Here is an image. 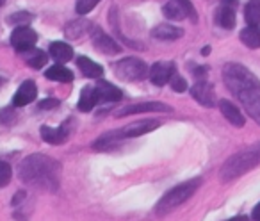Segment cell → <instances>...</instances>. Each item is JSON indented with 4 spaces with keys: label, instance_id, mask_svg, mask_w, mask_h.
<instances>
[{
    "label": "cell",
    "instance_id": "ffe728a7",
    "mask_svg": "<svg viewBox=\"0 0 260 221\" xmlns=\"http://www.w3.org/2000/svg\"><path fill=\"white\" fill-rule=\"evenodd\" d=\"M77 66H79L80 72L86 77H89V79H98V77H102V73H104V68H102L100 65H96V62L91 61V59L84 57V55H80V57L77 59Z\"/></svg>",
    "mask_w": 260,
    "mask_h": 221
},
{
    "label": "cell",
    "instance_id": "d6a6232c",
    "mask_svg": "<svg viewBox=\"0 0 260 221\" xmlns=\"http://www.w3.org/2000/svg\"><path fill=\"white\" fill-rule=\"evenodd\" d=\"M59 105V100H54V98H50V100H43L40 104L41 109H52V107H57Z\"/></svg>",
    "mask_w": 260,
    "mask_h": 221
},
{
    "label": "cell",
    "instance_id": "8fae6325",
    "mask_svg": "<svg viewBox=\"0 0 260 221\" xmlns=\"http://www.w3.org/2000/svg\"><path fill=\"white\" fill-rule=\"evenodd\" d=\"M191 94H192V98H196V100H198L202 105H205V107H214V105H216V94H214V89L209 82H205V80H198V82L191 87Z\"/></svg>",
    "mask_w": 260,
    "mask_h": 221
},
{
    "label": "cell",
    "instance_id": "4fadbf2b",
    "mask_svg": "<svg viewBox=\"0 0 260 221\" xmlns=\"http://www.w3.org/2000/svg\"><path fill=\"white\" fill-rule=\"evenodd\" d=\"M94 93H96L98 104H112V102H118L121 98V91L107 80H100L94 86Z\"/></svg>",
    "mask_w": 260,
    "mask_h": 221
},
{
    "label": "cell",
    "instance_id": "4316f807",
    "mask_svg": "<svg viewBox=\"0 0 260 221\" xmlns=\"http://www.w3.org/2000/svg\"><path fill=\"white\" fill-rule=\"evenodd\" d=\"M47 54H45L43 50H36V48H32V50H29V55H27V65L32 66V68L40 70L45 66V62H47Z\"/></svg>",
    "mask_w": 260,
    "mask_h": 221
},
{
    "label": "cell",
    "instance_id": "8d00e7d4",
    "mask_svg": "<svg viewBox=\"0 0 260 221\" xmlns=\"http://www.w3.org/2000/svg\"><path fill=\"white\" fill-rule=\"evenodd\" d=\"M228 221H248V217H246V216H235V217H232V219H228Z\"/></svg>",
    "mask_w": 260,
    "mask_h": 221
},
{
    "label": "cell",
    "instance_id": "3957f363",
    "mask_svg": "<svg viewBox=\"0 0 260 221\" xmlns=\"http://www.w3.org/2000/svg\"><path fill=\"white\" fill-rule=\"evenodd\" d=\"M258 164H260V143L251 146V148L244 150V152L235 153L234 157H230L223 164V168H221V180L223 182L234 180V178L248 173L249 170H253Z\"/></svg>",
    "mask_w": 260,
    "mask_h": 221
},
{
    "label": "cell",
    "instance_id": "484cf974",
    "mask_svg": "<svg viewBox=\"0 0 260 221\" xmlns=\"http://www.w3.org/2000/svg\"><path fill=\"white\" fill-rule=\"evenodd\" d=\"M244 16L249 25H260V0H249L244 8Z\"/></svg>",
    "mask_w": 260,
    "mask_h": 221
},
{
    "label": "cell",
    "instance_id": "cb8c5ba5",
    "mask_svg": "<svg viewBox=\"0 0 260 221\" xmlns=\"http://www.w3.org/2000/svg\"><path fill=\"white\" fill-rule=\"evenodd\" d=\"M96 104H98V100H96V93H94V87H84L79 98V111L89 113Z\"/></svg>",
    "mask_w": 260,
    "mask_h": 221
},
{
    "label": "cell",
    "instance_id": "9a60e30c",
    "mask_svg": "<svg viewBox=\"0 0 260 221\" xmlns=\"http://www.w3.org/2000/svg\"><path fill=\"white\" fill-rule=\"evenodd\" d=\"M184 30L180 27H175V25H170V23H160L157 25L155 29L152 30V36L155 40H162V41H173V40H178L182 38Z\"/></svg>",
    "mask_w": 260,
    "mask_h": 221
},
{
    "label": "cell",
    "instance_id": "e0dca14e",
    "mask_svg": "<svg viewBox=\"0 0 260 221\" xmlns=\"http://www.w3.org/2000/svg\"><path fill=\"white\" fill-rule=\"evenodd\" d=\"M121 139L123 138H121V134H119V131L107 132V134H104L102 138H98L96 141L93 143V150H96V152H107V150L114 148Z\"/></svg>",
    "mask_w": 260,
    "mask_h": 221
},
{
    "label": "cell",
    "instance_id": "f1b7e54d",
    "mask_svg": "<svg viewBox=\"0 0 260 221\" xmlns=\"http://www.w3.org/2000/svg\"><path fill=\"white\" fill-rule=\"evenodd\" d=\"M98 2H100V0H77L75 2L77 15L84 16V15H87V13H91L94 8H96Z\"/></svg>",
    "mask_w": 260,
    "mask_h": 221
},
{
    "label": "cell",
    "instance_id": "2e32d148",
    "mask_svg": "<svg viewBox=\"0 0 260 221\" xmlns=\"http://www.w3.org/2000/svg\"><path fill=\"white\" fill-rule=\"evenodd\" d=\"M219 109H221V113H223V116L226 118L232 125H235V127H244V116H242V113L232 104V102L221 100Z\"/></svg>",
    "mask_w": 260,
    "mask_h": 221
},
{
    "label": "cell",
    "instance_id": "44dd1931",
    "mask_svg": "<svg viewBox=\"0 0 260 221\" xmlns=\"http://www.w3.org/2000/svg\"><path fill=\"white\" fill-rule=\"evenodd\" d=\"M216 23L223 29H234L235 27V13L230 6H221L216 11Z\"/></svg>",
    "mask_w": 260,
    "mask_h": 221
},
{
    "label": "cell",
    "instance_id": "d6986e66",
    "mask_svg": "<svg viewBox=\"0 0 260 221\" xmlns=\"http://www.w3.org/2000/svg\"><path fill=\"white\" fill-rule=\"evenodd\" d=\"M41 138H43V141L50 143V145H62L68 139V131L62 127H41Z\"/></svg>",
    "mask_w": 260,
    "mask_h": 221
},
{
    "label": "cell",
    "instance_id": "9c48e42d",
    "mask_svg": "<svg viewBox=\"0 0 260 221\" xmlns=\"http://www.w3.org/2000/svg\"><path fill=\"white\" fill-rule=\"evenodd\" d=\"M157 127H160L159 120H141V121H134V123L126 125L125 129H119V134L121 138H139V136H145L148 132L155 131Z\"/></svg>",
    "mask_w": 260,
    "mask_h": 221
},
{
    "label": "cell",
    "instance_id": "83f0119b",
    "mask_svg": "<svg viewBox=\"0 0 260 221\" xmlns=\"http://www.w3.org/2000/svg\"><path fill=\"white\" fill-rule=\"evenodd\" d=\"M242 105H244L246 113H248L249 116H251L253 120L260 125V94H258V97H255V98H251V100L244 102Z\"/></svg>",
    "mask_w": 260,
    "mask_h": 221
},
{
    "label": "cell",
    "instance_id": "7a4b0ae2",
    "mask_svg": "<svg viewBox=\"0 0 260 221\" xmlns=\"http://www.w3.org/2000/svg\"><path fill=\"white\" fill-rule=\"evenodd\" d=\"M223 82L239 102H248L260 94V80L237 62H228L223 68Z\"/></svg>",
    "mask_w": 260,
    "mask_h": 221
},
{
    "label": "cell",
    "instance_id": "52a82bcc",
    "mask_svg": "<svg viewBox=\"0 0 260 221\" xmlns=\"http://www.w3.org/2000/svg\"><path fill=\"white\" fill-rule=\"evenodd\" d=\"M36 41H38V34L27 25L16 27V29L13 30V34H11V45L18 52H22V54H23V52L32 50L34 45H36Z\"/></svg>",
    "mask_w": 260,
    "mask_h": 221
},
{
    "label": "cell",
    "instance_id": "e575fe53",
    "mask_svg": "<svg viewBox=\"0 0 260 221\" xmlns=\"http://www.w3.org/2000/svg\"><path fill=\"white\" fill-rule=\"evenodd\" d=\"M251 216H253V219H255V221H260V202H258V205L253 209Z\"/></svg>",
    "mask_w": 260,
    "mask_h": 221
},
{
    "label": "cell",
    "instance_id": "8992f818",
    "mask_svg": "<svg viewBox=\"0 0 260 221\" xmlns=\"http://www.w3.org/2000/svg\"><path fill=\"white\" fill-rule=\"evenodd\" d=\"M162 13L170 20H184L185 16H189L192 22H196V11L191 0H171L162 8Z\"/></svg>",
    "mask_w": 260,
    "mask_h": 221
},
{
    "label": "cell",
    "instance_id": "7c38bea8",
    "mask_svg": "<svg viewBox=\"0 0 260 221\" xmlns=\"http://www.w3.org/2000/svg\"><path fill=\"white\" fill-rule=\"evenodd\" d=\"M93 47L96 48L98 52L107 54V55H114L121 50V47H119L112 38H109L107 34L102 33V30H98V29L93 30Z\"/></svg>",
    "mask_w": 260,
    "mask_h": 221
},
{
    "label": "cell",
    "instance_id": "f546056e",
    "mask_svg": "<svg viewBox=\"0 0 260 221\" xmlns=\"http://www.w3.org/2000/svg\"><path fill=\"white\" fill-rule=\"evenodd\" d=\"M11 177H13V168L6 161H0V187L8 185L11 182Z\"/></svg>",
    "mask_w": 260,
    "mask_h": 221
},
{
    "label": "cell",
    "instance_id": "ac0fdd59",
    "mask_svg": "<svg viewBox=\"0 0 260 221\" xmlns=\"http://www.w3.org/2000/svg\"><path fill=\"white\" fill-rule=\"evenodd\" d=\"M50 55L59 62H68L73 59V48L70 47L68 43H62V41H55V43L50 45Z\"/></svg>",
    "mask_w": 260,
    "mask_h": 221
},
{
    "label": "cell",
    "instance_id": "603a6c76",
    "mask_svg": "<svg viewBox=\"0 0 260 221\" xmlns=\"http://www.w3.org/2000/svg\"><path fill=\"white\" fill-rule=\"evenodd\" d=\"M45 75H47V79L55 80V82H72L73 80V73L70 72L68 68H64L62 65H59V62L54 66H50Z\"/></svg>",
    "mask_w": 260,
    "mask_h": 221
},
{
    "label": "cell",
    "instance_id": "1f68e13d",
    "mask_svg": "<svg viewBox=\"0 0 260 221\" xmlns=\"http://www.w3.org/2000/svg\"><path fill=\"white\" fill-rule=\"evenodd\" d=\"M9 22L11 23H16V27L20 25H27V23L32 22V15H29V13H15V15H11V18H9Z\"/></svg>",
    "mask_w": 260,
    "mask_h": 221
},
{
    "label": "cell",
    "instance_id": "74e56055",
    "mask_svg": "<svg viewBox=\"0 0 260 221\" xmlns=\"http://www.w3.org/2000/svg\"><path fill=\"white\" fill-rule=\"evenodd\" d=\"M4 4H6V0H0V8H2Z\"/></svg>",
    "mask_w": 260,
    "mask_h": 221
},
{
    "label": "cell",
    "instance_id": "ba28073f",
    "mask_svg": "<svg viewBox=\"0 0 260 221\" xmlns=\"http://www.w3.org/2000/svg\"><path fill=\"white\" fill-rule=\"evenodd\" d=\"M141 113H171V107L166 104H160V102H141V104L134 105H126V107L119 109L116 116L125 118L132 116V114H141Z\"/></svg>",
    "mask_w": 260,
    "mask_h": 221
},
{
    "label": "cell",
    "instance_id": "7402d4cb",
    "mask_svg": "<svg viewBox=\"0 0 260 221\" xmlns=\"http://www.w3.org/2000/svg\"><path fill=\"white\" fill-rule=\"evenodd\" d=\"M241 41L248 48H260V25H249L241 33Z\"/></svg>",
    "mask_w": 260,
    "mask_h": 221
},
{
    "label": "cell",
    "instance_id": "d590c367",
    "mask_svg": "<svg viewBox=\"0 0 260 221\" xmlns=\"http://www.w3.org/2000/svg\"><path fill=\"white\" fill-rule=\"evenodd\" d=\"M223 6H230V8H235L239 4V0H219Z\"/></svg>",
    "mask_w": 260,
    "mask_h": 221
},
{
    "label": "cell",
    "instance_id": "5bb4252c",
    "mask_svg": "<svg viewBox=\"0 0 260 221\" xmlns=\"http://www.w3.org/2000/svg\"><path fill=\"white\" fill-rule=\"evenodd\" d=\"M36 97H38L36 84H34L32 80H25V82L20 86V89L15 93V97H13V105H15V107H23V105L36 100Z\"/></svg>",
    "mask_w": 260,
    "mask_h": 221
},
{
    "label": "cell",
    "instance_id": "277c9868",
    "mask_svg": "<svg viewBox=\"0 0 260 221\" xmlns=\"http://www.w3.org/2000/svg\"><path fill=\"white\" fill-rule=\"evenodd\" d=\"M200 184H202L200 178H192V180L184 182V184L177 185V187H173L171 191H168L166 195L160 198V202L157 203L155 212L159 214V216H164V214H168L173 209H177L178 205H182L184 202H187V200L194 195L196 189L200 187Z\"/></svg>",
    "mask_w": 260,
    "mask_h": 221
},
{
    "label": "cell",
    "instance_id": "836d02e7",
    "mask_svg": "<svg viewBox=\"0 0 260 221\" xmlns=\"http://www.w3.org/2000/svg\"><path fill=\"white\" fill-rule=\"evenodd\" d=\"M207 66H202V68H194V77L198 80H205V77H207Z\"/></svg>",
    "mask_w": 260,
    "mask_h": 221
},
{
    "label": "cell",
    "instance_id": "4dcf8cb0",
    "mask_svg": "<svg viewBox=\"0 0 260 221\" xmlns=\"http://www.w3.org/2000/svg\"><path fill=\"white\" fill-rule=\"evenodd\" d=\"M170 84H171V87L177 91V93H184V91L187 89V82H185V79L180 75V73H177V72L171 75Z\"/></svg>",
    "mask_w": 260,
    "mask_h": 221
},
{
    "label": "cell",
    "instance_id": "6da1fadb",
    "mask_svg": "<svg viewBox=\"0 0 260 221\" xmlns=\"http://www.w3.org/2000/svg\"><path fill=\"white\" fill-rule=\"evenodd\" d=\"M20 178L25 184L43 191H55L61 182V164L52 157L34 153L23 159L20 166Z\"/></svg>",
    "mask_w": 260,
    "mask_h": 221
},
{
    "label": "cell",
    "instance_id": "30bf717a",
    "mask_svg": "<svg viewBox=\"0 0 260 221\" xmlns=\"http://www.w3.org/2000/svg\"><path fill=\"white\" fill-rule=\"evenodd\" d=\"M177 72V66L175 62H155V65L150 68V80H152L155 86H164V84L170 82L171 75Z\"/></svg>",
    "mask_w": 260,
    "mask_h": 221
},
{
    "label": "cell",
    "instance_id": "f35d334b",
    "mask_svg": "<svg viewBox=\"0 0 260 221\" xmlns=\"http://www.w3.org/2000/svg\"><path fill=\"white\" fill-rule=\"evenodd\" d=\"M4 82H6V80H4V79H0V84H4Z\"/></svg>",
    "mask_w": 260,
    "mask_h": 221
},
{
    "label": "cell",
    "instance_id": "d4e9b609",
    "mask_svg": "<svg viewBox=\"0 0 260 221\" xmlns=\"http://www.w3.org/2000/svg\"><path fill=\"white\" fill-rule=\"evenodd\" d=\"M89 22H86L84 18H79L75 20V22H72L68 27H66V36L70 38V40H77V38L84 36V34L87 33V29H89Z\"/></svg>",
    "mask_w": 260,
    "mask_h": 221
},
{
    "label": "cell",
    "instance_id": "5b68a950",
    "mask_svg": "<svg viewBox=\"0 0 260 221\" xmlns=\"http://www.w3.org/2000/svg\"><path fill=\"white\" fill-rule=\"evenodd\" d=\"M114 72L125 82H136V80H143L150 73L148 66L145 61L138 57H126L121 59L114 65Z\"/></svg>",
    "mask_w": 260,
    "mask_h": 221
}]
</instances>
